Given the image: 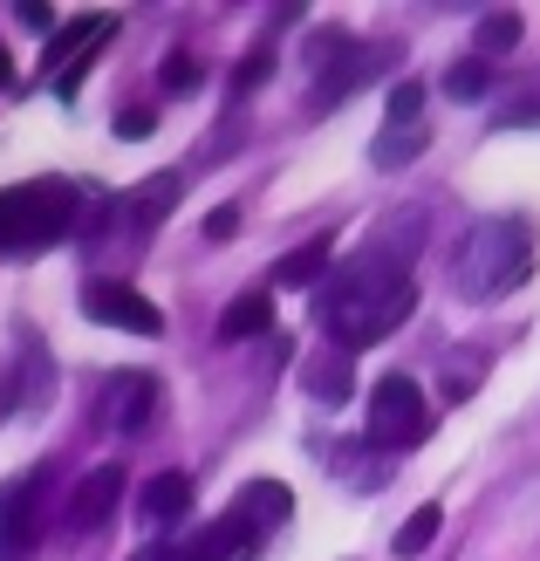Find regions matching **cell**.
<instances>
[{
    "label": "cell",
    "mask_w": 540,
    "mask_h": 561,
    "mask_svg": "<svg viewBox=\"0 0 540 561\" xmlns=\"http://www.w3.org/2000/svg\"><path fill=\"white\" fill-rule=\"evenodd\" d=\"M329 301H322V322L335 335V350H369V343H383L390 329H404L411 322V308H417V280L411 267H390V247L377 240L369 254H356L343 274L329 280Z\"/></svg>",
    "instance_id": "obj_1"
},
{
    "label": "cell",
    "mask_w": 540,
    "mask_h": 561,
    "mask_svg": "<svg viewBox=\"0 0 540 561\" xmlns=\"http://www.w3.org/2000/svg\"><path fill=\"white\" fill-rule=\"evenodd\" d=\"M451 274H459V295L466 301H499L527 288L533 274V227L527 219H479V227L466 233L459 261H451Z\"/></svg>",
    "instance_id": "obj_2"
},
{
    "label": "cell",
    "mask_w": 540,
    "mask_h": 561,
    "mask_svg": "<svg viewBox=\"0 0 540 561\" xmlns=\"http://www.w3.org/2000/svg\"><path fill=\"white\" fill-rule=\"evenodd\" d=\"M76 179H27L0 192V247L8 254H35L55 247L62 233H76Z\"/></svg>",
    "instance_id": "obj_3"
},
{
    "label": "cell",
    "mask_w": 540,
    "mask_h": 561,
    "mask_svg": "<svg viewBox=\"0 0 540 561\" xmlns=\"http://www.w3.org/2000/svg\"><path fill=\"white\" fill-rule=\"evenodd\" d=\"M424 432H432V398L411 377H383L369 390V445L404 453V445H424Z\"/></svg>",
    "instance_id": "obj_4"
},
{
    "label": "cell",
    "mask_w": 540,
    "mask_h": 561,
    "mask_svg": "<svg viewBox=\"0 0 540 561\" xmlns=\"http://www.w3.org/2000/svg\"><path fill=\"white\" fill-rule=\"evenodd\" d=\"M253 548H261V527H253L240 507H226L219 520L192 527L185 541H164V548H145L137 561H253Z\"/></svg>",
    "instance_id": "obj_5"
},
{
    "label": "cell",
    "mask_w": 540,
    "mask_h": 561,
    "mask_svg": "<svg viewBox=\"0 0 540 561\" xmlns=\"http://www.w3.org/2000/svg\"><path fill=\"white\" fill-rule=\"evenodd\" d=\"M82 316L103 322V329H130V335H158V329H164V308L145 301L130 280H110V274L82 280Z\"/></svg>",
    "instance_id": "obj_6"
},
{
    "label": "cell",
    "mask_w": 540,
    "mask_h": 561,
    "mask_svg": "<svg viewBox=\"0 0 540 561\" xmlns=\"http://www.w3.org/2000/svg\"><path fill=\"white\" fill-rule=\"evenodd\" d=\"M158 377L151 370H117V377H103V404H96V425L103 432H117V438H130V432H145L151 417H158Z\"/></svg>",
    "instance_id": "obj_7"
},
{
    "label": "cell",
    "mask_w": 540,
    "mask_h": 561,
    "mask_svg": "<svg viewBox=\"0 0 540 561\" xmlns=\"http://www.w3.org/2000/svg\"><path fill=\"white\" fill-rule=\"evenodd\" d=\"M117 35V14H76L62 35L48 42V69H55V90L62 96H76L82 90V69H90V55Z\"/></svg>",
    "instance_id": "obj_8"
},
{
    "label": "cell",
    "mask_w": 540,
    "mask_h": 561,
    "mask_svg": "<svg viewBox=\"0 0 540 561\" xmlns=\"http://www.w3.org/2000/svg\"><path fill=\"white\" fill-rule=\"evenodd\" d=\"M42 472L0 486V561H27V548L42 541Z\"/></svg>",
    "instance_id": "obj_9"
},
{
    "label": "cell",
    "mask_w": 540,
    "mask_h": 561,
    "mask_svg": "<svg viewBox=\"0 0 540 561\" xmlns=\"http://www.w3.org/2000/svg\"><path fill=\"white\" fill-rule=\"evenodd\" d=\"M117 500H124V466L110 459V466H96V472H82V480H76V493H69V527H76V535H96V527L117 514Z\"/></svg>",
    "instance_id": "obj_10"
},
{
    "label": "cell",
    "mask_w": 540,
    "mask_h": 561,
    "mask_svg": "<svg viewBox=\"0 0 540 561\" xmlns=\"http://www.w3.org/2000/svg\"><path fill=\"white\" fill-rule=\"evenodd\" d=\"M179 199H185V179H179V172H151L137 192H124V199H117V213L137 227V240H145V233H151V227H158V219L172 213Z\"/></svg>",
    "instance_id": "obj_11"
},
{
    "label": "cell",
    "mask_w": 540,
    "mask_h": 561,
    "mask_svg": "<svg viewBox=\"0 0 540 561\" xmlns=\"http://www.w3.org/2000/svg\"><path fill=\"white\" fill-rule=\"evenodd\" d=\"M329 261H335V233H315V240H301L295 254H280V261H274V288H322Z\"/></svg>",
    "instance_id": "obj_12"
},
{
    "label": "cell",
    "mask_w": 540,
    "mask_h": 561,
    "mask_svg": "<svg viewBox=\"0 0 540 561\" xmlns=\"http://www.w3.org/2000/svg\"><path fill=\"white\" fill-rule=\"evenodd\" d=\"M301 383H308V398H322V404H343L349 398V350H315L301 363Z\"/></svg>",
    "instance_id": "obj_13"
},
{
    "label": "cell",
    "mask_w": 540,
    "mask_h": 561,
    "mask_svg": "<svg viewBox=\"0 0 540 561\" xmlns=\"http://www.w3.org/2000/svg\"><path fill=\"white\" fill-rule=\"evenodd\" d=\"M137 500H145V514H151L158 527H179V520L192 514V480H185V472H151Z\"/></svg>",
    "instance_id": "obj_14"
},
{
    "label": "cell",
    "mask_w": 540,
    "mask_h": 561,
    "mask_svg": "<svg viewBox=\"0 0 540 561\" xmlns=\"http://www.w3.org/2000/svg\"><path fill=\"white\" fill-rule=\"evenodd\" d=\"M267 329H274V295H267V288H246V295L219 316V343H246V335H267Z\"/></svg>",
    "instance_id": "obj_15"
},
{
    "label": "cell",
    "mask_w": 540,
    "mask_h": 561,
    "mask_svg": "<svg viewBox=\"0 0 540 561\" xmlns=\"http://www.w3.org/2000/svg\"><path fill=\"white\" fill-rule=\"evenodd\" d=\"M288 507H295V493L280 486V480H246V486H240V514L261 527V535H267L274 520H288Z\"/></svg>",
    "instance_id": "obj_16"
},
{
    "label": "cell",
    "mask_w": 540,
    "mask_h": 561,
    "mask_svg": "<svg viewBox=\"0 0 540 561\" xmlns=\"http://www.w3.org/2000/svg\"><path fill=\"white\" fill-rule=\"evenodd\" d=\"M493 82H499V69L486 62V55H466V62H451V69H445V96H451V103H479V96L493 90Z\"/></svg>",
    "instance_id": "obj_17"
},
{
    "label": "cell",
    "mask_w": 540,
    "mask_h": 561,
    "mask_svg": "<svg viewBox=\"0 0 540 561\" xmlns=\"http://www.w3.org/2000/svg\"><path fill=\"white\" fill-rule=\"evenodd\" d=\"M424 145H432V124H404V130H383L377 145H369V158H377V164H390V172H397V164H411Z\"/></svg>",
    "instance_id": "obj_18"
},
{
    "label": "cell",
    "mask_w": 540,
    "mask_h": 561,
    "mask_svg": "<svg viewBox=\"0 0 540 561\" xmlns=\"http://www.w3.org/2000/svg\"><path fill=\"white\" fill-rule=\"evenodd\" d=\"M438 527H445V507H417L404 527H397V541H390V548H397V561H417L424 548L438 541Z\"/></svg>",
    "instance_id": "obj_19"
},
{
    "label": "cell",
    "mask_w": 540,
    "mask_h": 561,
    "mask_svg": "<svg viewBox=\"0 0 540 561\" xmlns=\"http://www.w3.org/2000/svg\"><path fill=\"white\" fill-rule=\"evenodd\" d=\"M479 370H486V350H466L459 363H451V370H445V404H466L472 383H479Z\"/></svg>",
    "instance_id": "obj_20"
},
{
    "label": "cell",
    "mask_w": 540,
    "mask_h": 561,
    "mask_svg": "<svg viewBox=\"0 0 540 561\" xmlns=\"http://www.w3.org/2000/svg\"><path fill=\"white\" fill-rule=\"evenodd\" d=\"M520 42V14L514 8H499V14H486L479 21V55H493V48H514Z\"/></svg>",
    "instance_id": "obj_21"
},
{
    "label": "cell",
    "mask_w": 540,
    "mask_h": 561,
    "mask_svg": "<svg viewBox=\"0 0 540 561\" xmlns=\"http://www.w3.org/2000/svg\"><path fill=\"white\" fill-rule=\"evenodd\" d=\"M158 82H164V96H192V90H198V62H192L185 48L164 55V62H158Z\"/></svg>",
    "instance_id": "obj_22"
},
{
    "label": "cell",
    "mask_w": 540,
    "mask_h": 561,
    "mask_svg": "<svg viewBox=\"0 0 540 561\" xmlns=\"http://www.w3.org/2000/svg\"><path fill=\"white\" fill-rule=\"evenodd\" d=\"M417 110H424V82H397L390 90V130H404V124H417Z\"/></svg>",
    "instance_id": "obj_23"
},
{
    "label": "cell",
    "mask_w": 540,
    "mask_h": 561,
    "mask_svg": "<svg viewBox=\"0 0 540 561\" xmlns=\"http://www.w3.org/2000/svg\"><path fill=\"white\" fill-rule=\"evenodd\" d=\"M267 69H274V42H253V48H246V62H240V90L267 82Z\"/></svg>",
    "instance_id": "obj_24"
},
{
    "label": "cell",
    "mask_w": 540,
    "mask_h": 561,
    "mask_svg": "<svg viewBox=\"0 0 540 561\" xmlns=\"http://www.w3.org/2000/svg\"><path fill=\"white\" fill-rule=\"evenodd\" d=\"M233 233H240V213H233V206L206 213V240H233Z\"/></svg>",
    "instance_id": "obj_25"
},
{
    "label": "cell",
    "mask_w": 540,
    "mask_h": 561,
    "mask_svg": "<svg viewBox=\"0 0 540 561\" xmlns=\"http://www.w3.org/2000/svg\"><path fill=\"white\" fill-rule=\"evenodd\" d=\"M27 27H35V35H48V27H55V8H42V0H21V8H14Z\"/></svg>",
    "instance_id": "obj_26"
},
{
    "label": "cell",
    "mask_w": 540,
    "mask_h": 561,
    "mask_svg": "<svg viewBox=\"0 0 540 561\" xmlns=\"http://www.w3.org/2000/svg\"><path fill=\"white\" fill-rule=\"evenodd\" d=\"M117 130H124V137H151V130H158V117H151V110H124Z\"/></svg>",
    "instance_id": "obj_27"
},
{
    "label": "cell",
    "mask_w": 540,
    "mask_h": 561,
    "mask_svg": "<svg viewBox=\"0 0 540 561\" xmlns=\"http://www.w3.org/2000/svg\"><path fill=\"white\" fill-rule=\"evenodd\" d=\"M0 82H14V62H8V55H0Z\"/></svg>",
    "instance_id": "obj_28"
}]
</instances>
